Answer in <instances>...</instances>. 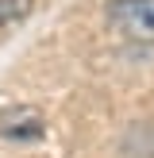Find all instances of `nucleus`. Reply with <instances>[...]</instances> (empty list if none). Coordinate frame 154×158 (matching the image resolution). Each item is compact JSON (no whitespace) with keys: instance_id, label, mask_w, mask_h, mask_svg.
Listing matches in <instances>:
<instances>
[{"instance_id":"obj_2","label":"nucleus","mask_w":154,"mask_h":158,"mask_svg":"<svg viewBox=\"0 0 154 158\" xmlns=\"http://www.w3.org/2000/svg\"><path fill=\"white\" fill-rule=\"evenodd\" d=\"M43 131H46V116L35 104H15L8 112H0V135L4 139L27 143V139H38Z\"/></svg>"},{"instance_id":"obj_1","label":"nucleus","mask_w":154,"mask_h":158,"mask_svg":"<svg viewBox=\"0 0 154 158\" xmlns=\"http://www.w3.org/2000/svg\"><path fill=\"white\" fill-rule=\"evenodd\" d=\"M108 19L127 35H154V0H112Z\"/></svg>"}]
</instances>
